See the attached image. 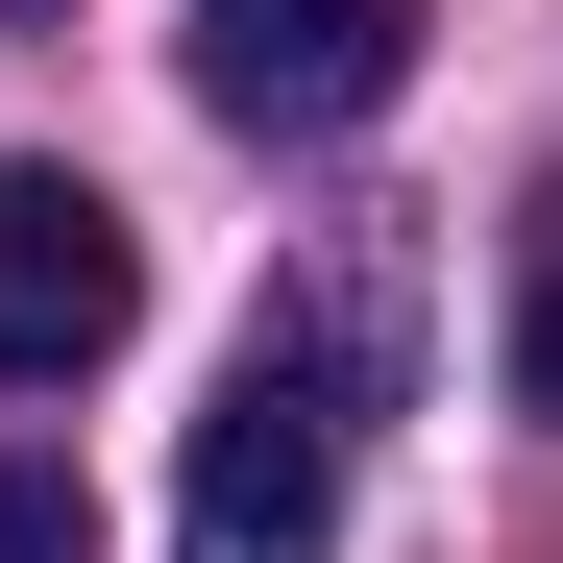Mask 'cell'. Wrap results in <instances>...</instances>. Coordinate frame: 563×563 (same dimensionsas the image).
<instances>
[{
  "instance_id": "cell-4",
  "label": "cell",
  "mask_w": 563,
  "mask_h": 563,
  "mask_svg": "<svg viewBox=\"0 0 563 563\" xmlns=\"http://www.w3.org/2000/svg\"><path fill=\"white\" fill-rule=\"evenodd\" d=\"M0 563H99V515H74V465H25V441H0Z\"/></svg>"
},
{
  "instance_id": "cell-5",
  "label": "cell",
  "mask_w": 563,
  "mask_h": 563,
  "mask_svg": "<svg viewBox=\"0 0 563 563\" xmlns=\"http://www.w3.org/2000/svg\"><path fill=\"white\" fill-rule=\"evenodd\" d=\"M515 393L563 417V197H539V245H515Z\"/></svg>"
},
{
  "instance_id": "cell-2",
  "label": "cell",
  "mask_w": 563,
  "mask_h": 563,
  "mask_svg": "<svg viewBox=\"0 0 563 563\" xmlns=\"http://www.w3.org/2000/svg\"><path fill=\"white\" fill-rule=\"evenodd\" d=\"M123 319H147L123 197H99V172H25V147H0V393H74Z\"/></svg>"
},
{
  "instance_id": "cell-3",
  "label": "cell",
  "mask_w": 563,
  "mask_h": 563,
  "mask_svg": "<svg viewBox=\"0 0 563 563\" xmlns=\"http://www.w3.org/2000/svg\"><path fill=\"white\" fill-rule=\"evenodd\" d=\"M417 74V0H197V99L245 123V147H319V123H367Z\"/></svg>"
},
{
  "instance_id": "cell-1",
  "label": "cell",
  "mask_w": 563,
  "mask_h": 563,
  "mask_svg": "<svg viewBox=\"0 0 563 563\" xmlns=\"http://www.w3.org/2000/svg\"><path fill=\"white\" fill-rule=\"evenodd\" d=\"M172 539L197 563H319L343 539V343H245L197 465H172Z\"/></svg>"
}]
</instances>
